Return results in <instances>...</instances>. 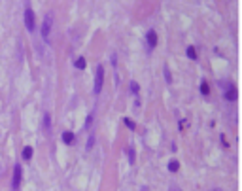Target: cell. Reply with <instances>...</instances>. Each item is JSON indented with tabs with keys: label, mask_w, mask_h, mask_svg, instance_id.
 <instances>
[{
	"label": "cell",
	"mask_w": 242,
	"mask_h": 191,
	"mask_svg": "<svg viewBox=\"0 0 242 191\" xmlns=\"http://www.w3.org/2000/svg\"><path fill=\"white\" fill-rule=\"evenodd\" d=\"M44 127L47 131L51 129V116H49V114H44Z\"/></svg>",
	"instance_id": "9a60e30c"
},
{
	"label": "cell",
	"mask_w": 242,
	"mask_h": 191,
	"mask_svg": "<svg viewBox=\"0 0 242 191\" xmlns=\"http://www.w3.org/2000/svg\"><path fill=\"white\" fill-rule=\"evenodd\" d=\"M51 25H53V13L49 11L44 19V23H42V38H44L47 44H49V34H51Z\"/></svg>",
	"instance_id": "3957f363"
},
{
	"label": "cell",
	"mask_w": 242,
	"mask_h": 191,
	"mask_svg": "<svg viewBox=\"0 0 242 191\" xmlns=\"http://www.w3.org/2000/svg\"><path fill=\"white\" fill-rule=\"evenodd\" d=\"M129 87H131V93H132V95H138V91H140V85H138V83L134 81V80L129 83Z\"/></svg>",
	"instance_id": "4fadbf2b"
},
{
	"label": "cell",
	"mask_w": 242,
	"mask_h": 191,
	"mask_svg": "<svg viewBox=\"0 0 242 191\" xmlns=\"http://www.w3.org/2000/svg\"><path fill=\"white\" fill-rule=\"evenodd\" d=\"M168 170L170 172H178V170H180V163H178L176 159H172V161L168 163Z\"/></svg>",
	"instance_id": "8fae6325"
},
{
	"label": "cell",
	"mask_w": 242,
	"mask_h": 191,
	"mask_svg": "<svg viewBox=\"0 0 242 191\" xmlns=\"http://www.w3.org/2000/svg\"><path fill=\"white\" fill-rule=\"evenodd\" d=\"M74 65H76V68H80V70H85V66H87V62H85V59H83V57H78Z\"/></svg>",
	"instance_id": "7c38bea8"
},
{
	"label": "cell",
	"mask_w": 242,
	"mask_h": 191,
	"mask_svg": "<svg viewBox=\"0 0 242 191\" xmlns=\"http://www.w3.org/2000/svg\"><path fill=\"white\" fill-rule=\"evenodd\" d=\"M212 191H223V189H219V187H216V189H212Z\"/></svg>",
	"instance_id": "ffe728a7"
},
{
	"label": "cell",
	"mask_w": 242,
	"mask_h": 191,
	"mask_svg": "<svg viewBox=\"0 0 242 191\" xmlns=\"http://www.w3.org/2000/svg\"><path fill=\"white\" fill-rule=\"evenodd\" d=\"M140 191H148V187H142V189H140Z\"/></svg>",
	"instance_id": "44dd1931"
},
{
	"label": "cell",
	"mask_w": 242,
	"mask_h": 191,
	"mask_svg": "<svg viewBox=\"0 0 242 191\" xmlns=\"http://www.w3.org/2000/svg\"><path fill=\"white\" fill-rule=\"evenodd\" d=\"M91 123H93V114H89V116H87V119H85V129H89Z\"/></svg>",
	"instance_id": "d6986e66"
},
{
	"label": "cell",
	"mask_w": 242,
	"mask_h": 191,
	"mask_svg": "<svg viewBox=\"0 0 242 191\" xmlns=\"http://www.w3.org/2000/svg\"><path fill=\"white\" fill-rule=\"evenodd\" d=\"M32 153H34L32 146H25V148H23V153H21V155H23L25 161H30V159H32Z\"/></svg>",
	"instance_id": "ba28073f"
},
{
	"label": "cell",
	"mask_w": 242,
	"mask_h": 191,
	"mask_svg": "<svg viewBox=\"0 0 242 191\" xmlns=\"http://www.w3.org/2000/svg\"><path fill=\"white\" fill-rule=\"evenodd\" d=\"M102 85H104V66H102V65H98V66H97V74H95V85H93V93H95V95H100Z\"/></svg>",
	"instance_id": "6da1fadb"
},
{
	"label": "cell",
	"mask_w": 242,
	"mask_h": 191,
	"mask_svg": "<svg viewBox=\"0 0 242 191\" xmlns=\"http://www.w3.org/2000/svg\"><path fill=\"white\" fill-rule=\"evenodd\" d=\"M201 93H202L204 97L210 93V87H208V83H206V80H202V81H201Z\"/></svg>",
	"instance_id": "5bb4252c"
},
{
	"label": "cell",
	"mask_w": 242,
	"mask_h": 191,
	"mask_svg": "<svg viewBox=\"0 0 242 191\" xmlns=\"http://www.w3.org/2000/svg\"><path fill=\"white\" fill-rule=\"evenodd\" d=\"M25 27L28 32H34L36 30V21H34V11L30 10V6H25Z\"/></svg>",
	"instance_id": "7a4b0ae2"
},
{
	"label": "cell",
	"mask_w": 242,
	"mask_h": 191,
	"mask_svg": "<svg viewBox=\"0 0 242 191\" xmlns=\"http://www.w3.org/2000/svg\"><path fill=\"white\" fill-rule=\"evenodd\" d=\"M225 98H227V100H231V102L237 100V89H234L233 83H229V85H227V89H225Z\"/></svg>",
	"instance_id": "8992f818"
},
{
	"label": "cell",
	"mask_w": 242,
	"mask_h": 191,
	"mask_svg": "<svg viewBox=\"0 0 242 191\" xmlns=\"http://www.w3.org/2000/svg\"><path fill=\"white\" fill-rule=\"evenodd\" d=\"M123 121H125V125H127V127H129V129H131V131H134V127H136V125H134V121H132V119H131V117H125V119H123Z\"/></svg>",
	"instance_id": "2e32d148"
},
{
	"label": "cell",
	"mask_w": 242,
	"mask_h": 191,
	"mask_svg": "<svg viewBox=\"0 0 242 191\" xmlns=\"http://www.w3.org/2000/svg\"><path fill=\"white\" fill-rule=\"evenodd\" d=\"M93 146H95V134H89V138H87V150H91Z\"/></svg>",
	"instance_id": "e0dca14e"
},
{
	"label": "cell",
	"mask_w": 242,
	"mask_h": 191,
	"mask_svg": "<svg viewBox=\"0 0 242 191\" xmlns=\"http://www.w3.org/2000/svg\"><path fill=\"white\" fill-rule=\"evenodd\" d=\"M21 178H23V168H21V165L17 163L15 167H13V178H11V189L17 191L19 186H21Z\"/></svg>",
	"instance_id": "277c9868"
},
{
	"label": "cell",
	"mask_w": 242,
	"mask_h": 191,
	"mask_svg": "<svg viewBox=\"0 0 242 191\" xmlns=\"http://www.w3.org/2000/svg\"><path fill=\"white\" fill-rule=\"evenodd\" d=\"M146 44H148V51H151V49L157 46V32L153 29H149L146 32Z\"/></svg>",
	"instance_id": "5b68a950"
},
{
	"label": "cell",
	"mask_w": 242,
	"mask_h": 191,
	"mask_svg": "<svg viewBox=\"0 0 242 191\" xmlns=\"http://www.w3.org/2000/svg\"><path fill=\"white\" fill-rule=\"evenodd\" d=\"M186 53H187V57H189L191 61H197V59H199V55H197V49H195L193 46H187Z\"/></svg>",
	"instance_id": "30bf717a"
},
{
	"label": "cell",
	"mask_w": 242,
	"mask_h": 191,
	"mask_svg": "<svg viewBox=\"0 0 242 191\" xmlns=\"http://www.w3.org/2000/svg\"><path fill=\"white\" fill-rule=\"evenodd\" d=\"M165 80H167V83H170V81H172V76H170V70H168V66H165Z\"/></svg>",
	"instance_id": "ac0fdd59"
},
{
	"label": "cell",
	"mask_w": 242,
	"mask_h": 191,
	"mask_svg": "<svg viewBox=\"0 0 242 191\" xmlns=\"http://www.w3.org/2000/svg\"><path fill=\"white\" fill-rule=\"evenodd\" d=\"M127 157H129V163H131V165H134V163H136V151H134L132 146L127 148Z\"/></svg>",
	"instance_id": "9c48e42d"
},
{
	"label": "cell",
	"mask_w": 242,
	"mask_h": 191,
	"mask_svg": "<svg viewBox=\"0 0 242 191\" xmlns=\"http://www.w3.org/2000/svg\"><path fill=\"white\" fill-rule=\"evenodd\" d=\"M74 140H76V136H74L72 131H65V132H62V142H65L66 146H72Z\"/></svg>",
	"instance_id": "52a82bcc"
}]
</instances>
